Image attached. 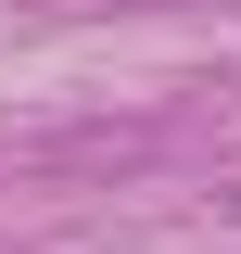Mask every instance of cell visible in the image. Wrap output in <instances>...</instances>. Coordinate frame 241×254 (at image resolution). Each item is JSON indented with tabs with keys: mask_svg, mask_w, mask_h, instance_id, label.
Instances as JSON below:
<instances>
[{
	"mask_svg": "<svg viewBox=\"0 0 241 254\" xmlns=\"http://www.w3.org/2000/svg\"><path fill=\"white\" fill-rule=\"evenodd\" d=\"M229 216H241V190H229Z\"/></svg>",
	"mask_w": 241,
	"mask_h": 254,
	"instance_id": "1",
	"label": "cell"
}]
</instances>
